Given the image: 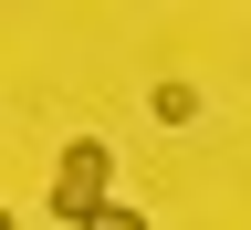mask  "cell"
<instances>
[{
	"instance_id": "cell-1",
	"label": "cell",
	"mask_w": 251,
	"mask_h": 230,
	"mask_svg": "<svg viewBox=\"0 0 251 230\" xmlns=\"http://www.w3.org/2000/svg\"><path fill=\"white\" fill-rule=\"evenodd\" d=\"M105 188H115V147L105 136H74V147L52 157V220L63 230H84L94 209H105Z\"/></svg>"
},
{
	"instance_id": "cell-4",
	"label": "cell",
	"mask_w": 251,
	"mask_h": 230,
	"mask_svg": "<svg viewBox=\"0 0 251 230\" xmlns=\"http://www.w3.org/2000/svg\"><path fill=\"white\" fill-rule=\"evenodd\" d=\"M0 230H11V209H0Z\"/></svg>"
},
{
	"instance_id": "cell-2",
	"label": "cell",
	"mask_w": 251,
	"mask_h": 230,
	"mask_svg": "<svg viewBox=\"0 0 251 230\" xmlns=\"http://www.w3.org/2000/svg\"><path fill=\"white\" fill-rule=\"evenodd\" d=\"M147 115H157V126H188V115H199V94H188V84H157V94H147Z\"/></svg>"
},
{
	"instance_id": "cell-3",
	"label": "cell",
	"mask_w": 251,
	"mask_h": 230,
	"mask_svg": "<svg viewBox=\"0 0 251 230\" xmlns=\"http://www.w3.org/2000/svg\"><path fill=\"white\" fill-rule=\"evenodd\" d=\"M84 230H147V209H126V199H105V209H94Z\"/></svg>"
}]
</instances>
